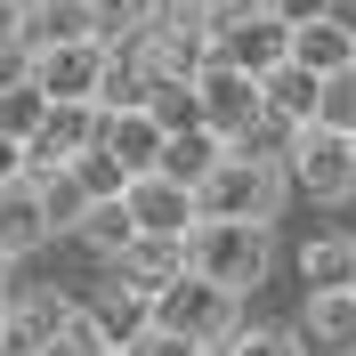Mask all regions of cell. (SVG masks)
<instances>
[{"label": "cell", "instance_id": "16", "mask_svg": "<svg viewBox=\"0 0 356 356\" xmlns=\"http://www.w3.org/2000/svg\"><path fill=\"white\" fill-rule=\"evenodd\" d=\"M97 146H106V154H113L122 170L138 178V170H154V162H162V122H154L146 106H122V113H106Z\"/></svg>", "mask_w": 356, "mask_h": 356}, {"label": "cell", "instance_id": "18", "mask_svg": "<svg viewBox=\"0 0 356 356\" xmlns=\"http://www.w3.org/2000/svg\"><path fill=\"white\" fill-rule=\"evenodd\" d=\"M300 284L308 291L356 284V235H308V243H300Z\"/></svg>", "mask_w": 356, "mask_h": 356}, {"label": "cell", "instance_id": "15", "mask_svg": "<svg viewBox=\"0 0 356 356\" xmlns=\"http://www.w3.org/2000/svg\"><path fill=\"white\" fill-rule=\"evenodd\" d=\"M316 97H324V73H308V65H275V73H259V106H267V122H284V130H308L316 122Z\"/></svg>", "mask_w": 356, "mask_h": 356}, {"label": "cell", "instance_id": "32", "mask_svg": "<svg viewBox=\"0 0 356 356\" xmlns=\"http://www.w3.org/2000/svg\"><path fill=\"white\" fill-rule=\"evenodd\" d=\"M0 49H24V0H0Z\"/></svg>", "mask_w": 356, "mask_h": 356}, {"label": "cell", "instance_id": "34", "mask_svg": "<svg viewBox=\"0 0 356 356\" xmlns=\"http://www.w3.org/2000/svg\"><path fill=\"white\" fill-rule=\"evenodd\" d=\"M8 178H24V146L17 138H0V186H8Z\"/></svg>", "mask_w": 356, "mask_h": 356}, {"label": "cell", "instance_id": "27", "mask_svg": "<svg viewBox=\"0 0 356 356\" xmlns=\"http://www.w3.org/2000/svg\"><path fill=\"white\" fill-rule=\"evenodd\" d=\"M41 356H113V340L97 332V316H89L81 300H73V308H65V324H57V332L41 340Z\"/></svg>", "mask_w": 356, "mask_h": 356}, {"label": "cell", "instance_id": "17", "mask_svg": "<svg viewBox=\"0 0 356 356\" xmlns=\"http://www.w3.org/2000/svg\"><path fill=\"white\" fill-rule=\"evenodd\" d=\"M219 154H227V138L202 130V122H186V130H162V162H154V170L178 178V186H202V178L219 170Z\"/></svg>", "mask_w": 356, "mask_h": 356}, {"label": "cell", "instance_id": "13", "mask_svg": "<svg viewBox=\"0 0 356 356\" xmlns=\"http://www.w3.org/2000/svg\"><path fill=\"white\" fill-rule=\"evenodd\" d=\"M300 340L324 348V356H356V284L308 291V308H300Z\"/></svg>", "mask_w": 356, "mask_h": 356}, {"label": "cell", "instance_id": "9", "mask_svg": "<svg viewBox=\"0 0 356 356\" xmlns=\"http://www.w3.org/2000/svg\"><path fill=\"white\" fill-rule=\"evenodd\" d=\"M97 130H106L97 106H49L41 130L24 138V170H65V162H81L89 146H97Z\"/></svg>", "mask_w": 356, "mask_h": 356}, {"label": "cell", "instance_id": "5", "mask_svg": "<svg viewBox=\"0 0 356 356\" xmlns=\"http://www.w3.org/2000/svg\"><path fill=\"white\" fill-rule=\"evenodd\" d=\"M284 178H291L308 202H348V195H356V138L324 130V122L291 130V138H284Z\"/></svg>", "mask_w": 356, "mask_h": 356}, {"label": "cell", "instance_id": "11", "mask_svg": "<svg viewBox=\"0 0 356 356\" xmlns=\"http://www.w3.org/2000/svg\"><path fill=\"white\" fill-rule=\"evenodd\" d=\"M106 275L122 291H138V300H154L170 275H186V243H178V235H130V243L106 259Z\"/></svg>", "mask_w": 356, "mask_h": 356}, {"label": "cell", "instance_id": "19", "mask_svg": "<svg viewBox=\"0 0 356 356\" xmlns=\"http://www.w3.org/2000/svg\"><path fill=\"white\" fill-rule=\"evenodd\" d=\"M33 178V195H41V219H49V235H73V227L89 219V186L73 170H24Z\"/></svg>", "mask_w": 356, "mask_h": 356}, {"label": "cell", "instance_id": "37", "mask_svg": "<svg viewBox=\"0 0 356 356\" xmlns=\"http://www.w3.org/2000/svg\"><path fill=\"white\" fill-rule=\"evenodd\" d=\"M195 8H211V17H219V8H235V0H195Z\"/></svg>", "mask_w": 356, "mask_h": 356}, {"label": "cell", "instance_id": "39", "mask_svg": "<svg viewBox=\"0 0 356 356\" xmlns=\"http://www.w3.org/2000/svg\"><path fill=\"white\" fill-rule=\"evenodd\" d=\"M113 356H122V348H113Z\"/></svg>", "mask_w": 356, "mask_h": 356}, {"label": "cell", "instance_id": "8", "mask_svg": "<svg viewBox=\"0 0 356 356\" xmlns=\"http://www.w3.org/2000/svg\"><path fill=\"white\" fill-rule=\"evenodd\" d=\"M219 57L259 81V73H275L291 57V24L267 8V0H235V8H219Z\"/></svg>", "mask_w": 356, "mask_h": 356}, {"label": "cell", "instance_id": "6", "mask_svg": "<svg viewBox=\"0 0 356 356\" xmlns=\"http://www.w3.org/2000/svg\"><path fill=\"white\" fill-rule=\"evenodd\" d=\"M195 122H202V130H219L227 146H243V138L267 122V106H259V81H251L243 65L211 57V65L195 73Z\"/></svg>", "mask_w": 356, "mask_h": 356}, {"label": "cell", "instance_id": "21", "mask_svg": "<svg viewBox=\"0 0 356 356\" xmlns=\"http://www.w3.org/2000/svg\"><path fill=\"white\" fill-rule=\"evenodd\" d=\"M291 65H308V73H340V65H356V41L340 33L332 17L291 24Z\"/></svg>", "mask_w": 356, "mask_h": 356}, {"label": "cell", "instance_id": "3", "mask_svg": "<svg viewBox=\"0 0 356 356\" xmlns=\"http://www.w3.org/2000/svg\"><path fill=\"white\" fill-rule=\"evenodd\" d=\"M146 316H154L162 332H186V340H202V348H219V340L243 324V291L211 284V275H170V284L146 300Z\"/></svg>", "mask_w": 356, "mask_h": 356}, {"label": "cell", "instance_id": "24", "mask_svg": "<svg viewBox=\"0 0 356 356\" xmlns=\"http://www.w3.org/2000/svg\"><path fill=\"white\" fill-rule=\"evenodd\" d=\"M211 356H308V340H300V324H251L243 316Z\"/></svg>", "mask_w": 356, "mask_h": 356}, {"label": "cell", "instance_id": "31", "mask_svg": "<svg viewBox=\"0 0 356 356\" xmlns=\"http://www.w3.org/2000/svg\"><path fill=\"white\" fill-rule=\"evenodd\" d=\"M122 356H211V348H202V340H186V332H162V324H146V332H138Z\"/></svg>", "mask_w": 356, "mask_h": 356}, {"label": "cell", "instance_id": "12", "mask_svg": "<svg viewBox=\"0 0 356 356\" xmlns=\"http://www.w3.org/2000/svg\"><path fill=\"white\" fill-rule=\"evenodd\" d=\"M0 308H8V324H17L24 340H49L57 324H65L73 291L65 284H41V275H8V284H0Z\"/></svg>", "mask_w": 356, "mask_h": 356}, {"label": "cell", "instance_id": "35", "mask_svg": "<svg viewBox=\"0 0 356 356\" xmlns=\"http://www.w3.org/2000/svg\"><path fill=\"white\" fill-rule=\"evenodd\" d=\"M324 17H332L340 33H348V41H356V0H324Z\"/></svg>", "mask_w": 356, "mask_h": 356}, {"label": "cell", "instance_id": "1", "mask_svg": "<svg viewBox=\"0 0 356 356\" xmlns=\"http://www.w3.org/2000/svg\"><path fill=\"white\" fill-rule=\"evenodd\" d=\"M275 267V227L267 219H195L186 227V275H211L227 291H259Z\"/></svg>", "mask_w": 356, "mask_h": 356}, {"label": "cell", "instance_id": "29", "mask_svg": "<svg viewBox=\"0 0 356 356\" xmlns=\"http://www.w3.org/2000/svg\"><path fill=\"white\" fill-rule=\"evenodd\" d=\"M146 113H154L162 130H186V122H195V81H178V73H154V89H146Z\"/></svg>", "mask_w": 356, "mask_h": 356}, {"label": "cell", "instance_id": "20", "mask_svg": "<svg viewBox=\"0 0 356 356\" xmlns=\"http://www.w3.org/2000/svg\"><path fill=\"white\" fill-rule=\"evenodd\" d=\"M89 0H24V49H49V41H81L89 33Z\"/></svg>", "mask_w": 356, "mask_h": 356}, {"label": "cell", "instance_id": "25", "mask_svg": "<svg viewBox=\"0 0 356 356\" xmlns=\"http://www.w3.org/2000/svg\"><path fill=\"white\" fill-rule=\"evenodd\" d=\"M89 33H97V41L106 49H122V41H138V33H146V24L162 17V0H89Z\"/></svg>", "mask_w": 356, "mask_h": 356}, {"label": "cell", "instance_id": "28", "mask_svg": "<svg viewBox=\"0 0 356 356\" xmlns=\"http://www.w3.org/2000/svg\"><path fill=\"white\" fill-rule=\"evenodd\" d=\"M316 122H324V130H340V138H356V65L324 73V97H316Z\"/></svg>", "mask_w": 356, "mask_h": 356}, {"label": "cell", "instance_id": "38", "mask_svg": "<svg viewBox=\"0 0 356 356\" xmlns=\"http://www.w3.org/2000/svg\"><path fill=\"white\" fill-rule=\"evenodd\" d=\"M0 332H8V308H0Z\"/></svg>", "mask_w": 356, "mask_h": 356}, {"label": "cell", "instance_id": "22", "mask_svg": "<svg viewBox=\"0 0 356 356\" xmlns=\"http://www.w3.org/2000/svg\"><path fill=\"white\" fill-rule=\"evenodd\" d=\"M81 308L97 316V332H106L113 348H130V340L146 332V324H154V316H146V300H138V291H122V284H113V275H106V284H97V300H81Z\"/></svg>", "mask_w": 356, "mask_h": 356}, {"label": "cell", "instance_id": "14", "mask_svg": "<svg viewBox=\"0 0 356 356\" xmlns=\"http://www.w3.org/2000/svg\"><path fill=\"white\" fill-rule=\"evenodd\" d=\"M57 235H49V219H41V195H33V178H8L0 186V251L8 259H33V251H49Z\"/></svg>", "mask_w": 356, "mask_h": 356}, {"label": "cell", "instance_id": "26", "mask_svg": "<svg viewBox=\"0 0 356 356\" xmlns=\"http://www.w3.org/2000/svg\"><path fill=\"white\" fill-rule=\"evenodd\" d=\"M41 113H49V97L41 89H33V73H17V81H0V138H33L41 130Z\"/></svg>", "mask_w": 356, "mask_h": 356}, {"label": "cell", "instance_id": "33", "mask_svg": "<svg viewBox=\"0 0 356 356\" xmlns=\"http://www.w3.org/2000/svg\"><path fill=\"white\" fill-rule=\"evenodd\" d=\"M267 8H275L284 24H316V17H324V0H267Z\"/></svg>", "mask_w": 356, "mask_h": 356}, {"label": "cell", "instance_id": "2", "mask_svg": "<svg viewBox=\"0 0 356 356\" xmlns=\"http://www.w3.org/2000/svg\"><path fill=\"white\" fill-rule=\"evenodd\" d=\"M291 195V178H284V154H251V146H227L219 170L195 186L202 202V219H275Z\"/></svg>", "mask_w": 356, "mask_h": 356}, {"label": "cell", "instance_id": "7", "mask_svg": "<svg viewBox=\"0 0 356 356\" xmlns=\"http://www.w3.org/2000/svg\"><path fill=\"white\" fill-rule=\"evenodd\" d=\"M106 57H113V49L97 41V33H81V41H49V49H33V89H41L49 106H97Z\"/></svg>", "mask_w": 356, "mask_h": 356}, {"label": "cell", "instance_id": "30", "mask_svg": "<svg viewBox=\"0 0 356 356\" xmlns=\"http://www.w3.org/2000/svg\"><path fill=\"white\" fill-rule=\"evenodd\" d=\"M65 170L89 186V202H106V195H122V186H130V170H122L106 146H89V154H81V162H65Z\"/></svg>", "mask_w": 356, "mask_h": 356}, {"label": "cell", "instance_id": "23", "mask_svg": "<svg viewBox=\"0 0 356 356\" xmlns=\"http://www.w3.org/2000/svg\"><path fill=\"white\" fill-rule=\"evenodd\" d=\"M130 235H138V219H130V202H122V195H106V202H89V219L73 227V243H81V251H97V267H106L113 251L130 243Z\"/></svg>", "mask_w": 356, "mask_h": 356}, {"label": "cell", "instance_id": "36", "mask_svg": "<svg viewBox=\"0 0 356 356\" xmlns=\"http://www.w3.org/2000/svg\"><path fill=\"white\" fill-rule=\"evenodd\" d=\"M8 275H17V259H8V251H0V284H8Z\"/></svg>", "mask_w": 356, "mask_h": 356}, {"label": "cell", "instance_id": "4", "mask_svg": "<svg viewBox=\"0 0 356 356\" xmlns=\"http://www.w3.org/2000/svg\"><path fill=\"white\" fill-rule=\"evenodd\" d=\"M138 57L154 73H178V81H195L211 57H219V17L195 8V0H162V17L138 33Z\"/></svg>", "mask_w": 356, "mask_h": 356}, {"label": "cell", "instance_id": "10", "mask_svg": "<svg viewBox=\"0 0 356 356\" xmlns=\"http://www.w3.org/2000/svg\"><path fill=\"white\" fill-rule=\"evenodd\" d=\"M122 202H130L138 235H178V243H186V227L202 219L195 186H178V178H162V170H138L130 186H122Z\"/></svg>", "mask_w": 356, "mask_h": 356}]
</instances>
